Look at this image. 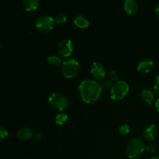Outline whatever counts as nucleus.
Here are the masks:
<instances>
[{
	"label": "nucleus",
	"mask_w": 159,
	"mask_h": 159,
	"mask_svg": "<svg viewBox=\"0 0 159 159\" xmlns=\"http://www.w3.org/2000/svg\"><path fill=\"white\" fill-rule=\"evenodd\" d=\"M102 87L97 81L93 79L83 80L78 87L79 96L85 103H93L99 99Z\"/></svg>",
	"instance_id": "f257e3e1"
},
{
	"label": "nucleus",
	"mask_w": 159,
	"mask_h": 159,
	"mask_svg": "<svg viewBox=\"0 0 159 159\" xmlns=\"http://www.w3.org/2000/svg\"><path fill=\"white\" fill-rule=\"evenodd\" d=\"M146 150V144L141 138H132L126 145V153L130 159H137Z\"/></svg>",
	"instance_id": "f03ea898"
},
{
	"label": "nucleus",
	"mask_w": 159,
	"mask_h": 159,
	"mask_svg": "<svg viewBox=\"0 0 159 159\" xmlns=\"http://www.w3.org/2000/svg\"><path fill=\"white\" fill-rule=\"evenodd\" d=\"M130 87L127 82L124 80H119L110 89V97L114 101H120L126 97Z\"/></svg>",
	"instance_id": "7ed1b4c3"
},
{
	"label": "nucleus",
	"mask_w": 159,
	"mask_h": 159,
	"mask_svg": "<svg viewBox=\"0 0 159 159\" xmlns=\"http://www.w3.org/2000/svg\"><path fill=\"white\" fill-rule=\"evenodd\" d=\"M80 66L77 60L74 58H69L64 61L61 65V71L63 76L66 79H71L79 73Z\"/></svg>",
	"instance_id": "20e7f679"
},
{
	"label": "nucleus",
	"mask_w": 159,
	"mask_h": 159,
	"mask_svg": "<svg viewBox=\"0 0 159 159\" xmlns=\"http://www.w3.org/2000/svg\"><path fill=\"white\" fill-rule=\"evenodd\" d=\"M50 105L58 111H64L68 108V100L66 96L58 93H54L48 98Z\"/></svg>",
	"instance_id": "39448f33"
},
{
	"label": "nucleus",
	"mask_w": 159,
	"mask_h": 159,
	"mask_svg": "<svg viewBox=\"0 0 159 159\" xmlns=\"http://www.w3.org/2000/svg\"><path fill=\"white\" fill-rule=\"evenodd\" d=\"M55 21L52 16L48 15H43L39 16L35 21V26L40 32H50L54 29Z\"/></svg>",
	"instance_id": "423d86ee"
},
{
	"label": "nucleus",
	"mask_w": 159,
	"mask_h": 159,
	"mask_svg": "<svg viewBox=\"0 0 159 159\" xmlns=\"http://www.w3.org/2000/svg\"><path fill=\"white\" fill-rule=\"evenodd\" d=\"M90 72L96 80L103 81L107 76L105 67L99 61H93L90 67Z\"/></svg>",
	"instance_id": "0eeeda50"
},
{
	"label": "nucleus",
	"mask_w": 159,
	"mask_h": 159,
	"mask_svg": "<svg viewBox=\"0 0 159 159\" xmlns=\"http://www.w3.org/2000/svg\"><path fill=\"white\" fill-rule=\"evenodd\" d=\"M74 51L72 41L69 39H64L59 43L57 46V51L61 56L68 57L71 55Z\"/></svg>",
	"instance_id": "6e6552de"
},
{
	"label": "nucleus",
	"mask_w": 159,
	"mask_h": 159,
	"mask_svg": "<svg viewBox=\"0 0 159 159\" xmlns=\"http://www.w3.org/2000/svg\"><path fill=\"white\" fill-rule=\"evenodd\" d=\"M158 134V127L153 124H148L145 127L143 131V136L147 141H153L157 138Z\"/></svg>",
	"instance_id": "1a4fd4ad"
},
{
	"label": "nucleus",
	"mask_w": 159,
	"mask_h": 159,
	"mask_svg": "<svg viewBox=\"0 0 159 159\" xmlns=\"http://www.w3.org/2000/svg\"><path fill=\"white\" fill-rule=\"evenodd\" d=\"M154 61L150 58H144L138 62L137 70L141 73H148L153 69Z\"/></svg>",
	"instance_id": "9d476101"
},
{
	"label": "nucleus",
	"mask_w": 159,
	"mask_h": 159,
	"mask_svg": "<svg viewBox=\"0 0 159 159\" xmlns=\"http://www.w3.org/2000/svg\"><path fill=\"white\" fill-rule=\"evenodd\" d=\"M124 10L129 15H135L138 12L139 6L134 0H126L124 4Z\"/></svg>",
	"instance_id": "9b49d317"
},
{
	"label": "nucleus",
	"mask_w": 159,
	"mask_h": 159,
	"mask_svg": "<svg viewBox=\"0 0 159 159\" xmlns=\"http://www.w3.org/2000/svg\"><path fill=\"white\" fill-rule=\"evenodd\" d=\"M16 136L18 139L21 141H27L34 137V133L30 128L28 127H22L17 130Z\"/></svg>",
	"instance_id": "f8f14e48"
},
{
	"label": "nucleus",
	"mask_w": 159,
	"mask_h": 159,
	"mask_svg": "<svg viewBox=\"0 0 159 159\" xmlns=\"http://www.w3.org/2000/svg\"><path fill=\"white\" fill-rule=\"evenodd\" d=\"M73 23L77 27L80 29H85L89 26V21L85 16L82 15H78L73 19Z\"/></svg>",
	"instance_id": "ddd939ff"
},
{
	"label": "nucleus",
	"mask_w": 159,
	"mask_h": 159,
	"mask_svg": "<svg viewBox=\"0 0 159 159\" xmlns=\"http://www.w3.org/2000/svg\"><path fill=\"white\" fill-rule=\"evenodd\" d=\"M141 98H142L143 101L149 106L152 105L155 101V96H154L152 90L150 89H143V91L141 92Z\"/></svg>",
	"instance_id": "4468645a"
},
{
	"label": "nucleus",
	"mask_w": 159,
	"mask_h": 159,
	"mask_svg": "<svg viewBox=\"0 0 159 159\" xmlns=\"http://www.w3.org/2000/svg\"><path fill=\"white\" fill-rule=\"evenodd\" d=\"M23 8L28 12H33L38 9L39 2L38 0H23L22 2Z\"/></svg>",
	"instance_id": "2eb2a0df"
},
{
	"label": "nucleus",
	"mask_w": 159,
	"mask_h": 159,
	"mask_svg": "<svg viewBox=\"0 0 159 159\" xmlns=\"http://www.w3.org/2000/svg\"><path fill=\"white\" fill-rule=\"evenodd\" d=\"M47 60H48V62L50 65L54 67L59 66V65H62V63H63L61 61V58L58 55H56V54L49 55L48 57V58H47Z\"/></svg>",
	"instance_id": "dca6fc26"
},
{
	"label": "nucleus",
	"mask_w": 159,
	"mask_h": 159,
	"mask_svg": "<svg viewBox=\"0 0 159 159\" xmlns=\"http://www.w3.org/2000/svg\"><path fill=\"white\" fill-rule=\"evenodd\" d=\"M68 116L66 113H58L55 116V124L58 126H63L68 121Z\"/></svg>",
	"instance_id": "f3484780"
},
{
	"label": "nucleus",
	"mask_w": 159,
	"mask_h": 159,
	"mask_svg": "<svg viewBox=\"0 0 159 159\" xmlns=\"http://www.w3.org/2000/svg\"><path fill=\"white\" fill-rule=\"evenodd\" d=\"M54 19L55 23H58V24H62V23H65L67 21V16L64 13L57 14Z\"/></svg>",
	"instance_id": "a211bd4d"
},
{
	"label": "nucleus",
	"mask_w": 159,
	"mask_h": 159,
	"mask_svg": "<svg viewBox=\"0 0 159 159\" xmlns=\"http://www.w3.org/2000/svg\"><path fill=\"white\" fill-rule=\"evenodd\" d=\"M107 79L110 80L112 83L115 84L116 82H117L119 81L117 73L115 71H110L108 73V78H107Z\"/></svg>",
	"instance_id": "6ab92c4d"
},
{
	"label": "nucleus",
	"mask_w": 159,
	"mask_h": 159,
	"mask_svg": "<svg viewBox=\"0 0 159 159\" xmlns=\"http://www.w3.org/2000/svg\"><path fill=\"white\" fill-rule=\"evenodd\" d=\"M118 131H119V133L120 134L127 135L130 133V127H129L128 125H127V124H123V125H121L120 127H119Z\"/></svg>",
	"instance_id": "aec40b11"
},
{
	"label": "nucleus",
	"mask_w": 159,
	"mask_h": 159,
	"mask_svg": "<svg viewBox=\"0 0 159 159\" xmlns=\"http://www.w3.org/2000/svg\"><path fill=\"white\" fill-rule=\"evenodd\" d=\"M114 85L113 83H112L111 82H110V80H108V79H107V80H103L102 81V84H101V85H102V88L104 89H111L112 87H113V85Z\"/></svg>",
	"instance_id": "412c9836"
},
{
	"label": "nucleus",
	"mask_w": 159,
	"mask_h": 159,
	"mask_svg": "<svg viewBox=\"0 0 159 159\" xmlns=\"http://www.w3.org/2000/svg\"><path fill=\"white\" fill-rule=\"evenodd\" d=\"M146 151L150 152V153H154V152H156V145L155 144L150 143L148 145H146Z\"/></svg>",
	"instance_id": "4be33fe9"
},
{
	"label": "nucleus",
	"mask_w": 159,
	"mask_h": 159,
	"mask_svg": "<svg viewBox=\"0 0 159 159\" xmlns=\"http://www.w3.org/2000/svg\"><path fill=\"white\" fill-rule=\"evenodd\" d=\"M9 135V131L6 128L1 127L0 128V139H5Z\"/></svg>",
	"instance_id": "5701e85b"
},
{
	"label": "nucleus",
	"mask_w": 159,
	"mask_h": 159,
	"mask_svg": "<svg viewBox=\"0 0 159 159\" xmlns=\"http://www.w3.org/2000/svg\"><path fill=\"white\" fill-rule=\"evenodd\" d=\"M154 90L157 94L159 95V75L155 79V84H154Z\"/></svg>",
	"instance_id": "b1692460"
},
{
	"label": "nucleus",
	"mask_w": 159,
	"mask_h": 159,
	"mask_svg": "<svg viewBox=\"0 0 159 159\" xmlns=\"http://www.w3.org/2000/svg\"><path fill=\"white\" fill-rule=\"evenodd\" d=\"M34 138L35 139V141H41L42 136L40 134H34Z\"/></svg>",
	"instance_id": "393cba45"
},
{
	"label": "nucleus",
	"mask_w": 159,
	"mask_h": 159,
	"mask_svg": "<svg viewBox=\"0 0 159 159\" xmlns=\"http://www.w3.org/2000/svg\"><path fill=\"white\" fill-rule=\"evenodd\" d=\"M155 108H156V110L159 112V98L158 99H157L156 101H155Z\"/></svg>",
	"instance_id": "a878e982"
},
{
	"label": "nucleus",
	"mask_w": 159,
	"mask_h": 159,
	"mask_svg": "<svg viewBox=\"0 0 159 159\" xmlns=\"http://www.w3.org/2000/svg\"><path fill=\"white\" fill-rule=\"evenodd\" d=\"M155 13L159 16V4L156 6V8H155Z\"/></svg>",
	"instance_id": "bb28decb"
},
{
	"label": "nucleus",
	"mask_w": 159,
	"mask_h": 159,
	"mask_svg": "<svg viewBox=\"0 0 159 159\" xmlns=\"http://www.w3.org/2000/svg\"><path fill=\"white\" fill-rule=\"evenodd\" d=\"M150 159H159L158 156H153L152 158H151Z\"/></svg>",
	"instance_id": "cd10ccee"
},
{
	"label": "nucleus",
	"mask_w": 159,
	"mask_h": 159,
	"mask_svg": "<svg viewBox=\"0 0 159 159\" xmlns=\"http://www.w3.org/2000/svg\"><path fill=\"white\" fill-rule=\"evenodd\" d=\"M0 48H1V42H0Z\"/></svg>",
	"instance_id": "c85d7f7f"
}]
</instances>
